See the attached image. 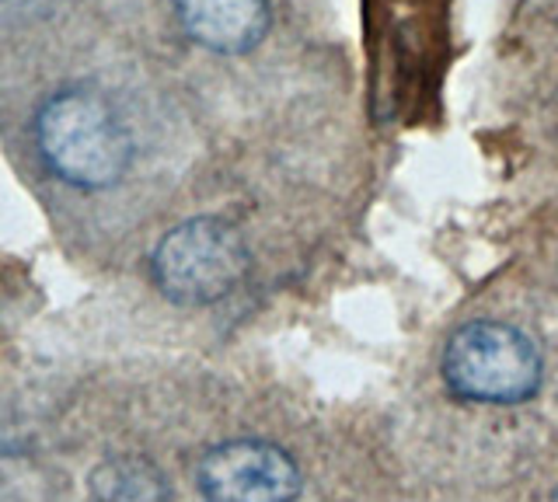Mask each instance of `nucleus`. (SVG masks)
<instances>
[{
  "instance_id": "nucleus-4",
  "label": "nucleus",
  "mask_w": 558,
  "mask_h": 502,
  "mask_svg": "<svg viewBox=\"0 0 558 502\" xmlns=\"http://www.w3.org/2000/svg\"><path fill=\"white\" fill-rule=\"evenodd\" d=\"M199 492L217 502H287L301 495V472L272 443L231 440L203 457Z\"/></svg>"
},
{
  "instance_id": "nucleus-1",
  "label": "nucleus",
  "mask_w": 558,
  "mask_h": 502,
  "mask_svg": "<svg viewBox=\"0 0 558 502\" xmlns=\"http://www.w3.org/2000/svg\"><path fill=\"white\" fill-rule=\"evenodd\" d=\"M35 140L49 171L77 188H109L126 175L133 144L112 106L92 88L52 95L35 115Z\"/></svg>"
},
{
  "instance_id": "nucleus-3",
  "label": "nucleus",
  "mask_w": 558,
  "mask_h": 502,
  "mask_svg": "<svg viewBox=\"0 0 558 502\" xmlns=\"http://www.w3.org/2000/svg\"><path fill=\"white\" fill-rule=\"evenodd\" d=\"M248 266L252 255L244 237L217 217L185 220L150 255L157 290L182 307H206L231 297L248 276Z\"/></svg>"
},
{
  "instance_id": "nucleus-7",
  "label": "nucleus",
  "mask_w": 558,
  "mask_h": 502,
  "mask_svg": "<svg viewBox=\"0 0 558 502\" xmlns=\"http://www.w3.org/2000/svg\"><path fill=\"white\" fill-rule=\"evenodd\" d=\"M555 499H558V492H555Z\"/></svg>"
},
{
  "instance_id": "nucleus-5",
  "label": "nucleus",
  "mask_w": 558,
  "mask_h": 502,
  "mask_svg": "<svg viewBox=\"0 0 558 502\" xmlns=\"http://www.w3.org/2000/svg\"><path fill=\"white\" fill-rule=\"evenodd\" d=\"M189 39L223 57L255 49L269 32V0H174Z\"/></svg>"
},
{
  "instance_id": "nucleus-6",
  "label": "nucleus",
  "mask_w": 558,
  "mask_h": 502,
  "mask_svg": "<svg viewBox=\"0 0 558 502\" xmlns=\"http://www.w3.org/2000/svg\"><path fill=\"white\" fill-rule=\"evenodd\" d=\"M92 495L98 499H168L161 475L154 472L147 461L119 457L105 461L92 475Z\"/></svg>"
},
{
  "instance_id": "nucleus-2",
  "label": "nucleus",
  "mask_w": 558,
  "mask_h": 502,
  "mask_svg": "<svg viewBox=\"0 0 558 502\" xmlns=\"http://www.w3.org/2000/svg\"><path fill=\"white\" fill-rule=\"evenodd\" d=\"M444 380L464 402L520 405L541 388V353L513 325L468 321L444 350Z\"/></svg>"
}]
</instances>
